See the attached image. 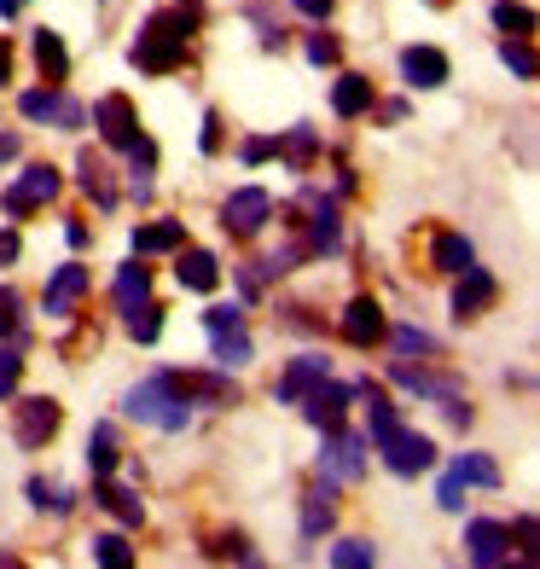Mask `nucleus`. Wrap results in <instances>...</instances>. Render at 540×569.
I'll use <instances>...</instances> for the list:
<instances>
[{
	"instance_id": "nucleus-7",
	"label": "nucleus",
	"mask_w": 540,
	"mask_h": 569,
	"mask_svg": "<svg viewBox=\"0 0 540 569\" xmlns=\"http://www.w3.org/2000/svg\"><path fill=\"white\" fill-rule=\"evenodd\" d=\"M93 122H99V134H106V146H117V151H128L140 140V122H134V106H128L122 93H111V99H99L93 106Z\"/></svg>"
},
{
	"instance_id": "nucleus-43",
	"label": "nucleus",
	"mask_w": 540,
	"mask_h": 569,
	"mask_svg": "<svg viewBox=\"0 0 540 569\" xmlns=\"http://www.w3.org/2000/svg\"><path fill=\"white\" fill-rule=\"evenodd\" d=\"M198 146H203V151H216V146H221V122H216V117H203V134H198Z\"/></svg>"
},
{
	"instance_id": "nucleus-9",
	"label": "nucleus",
	"mask_w": 540,
	"mask_h": 569,
	"mask_svg": "<svg viewBox=\"0 0 540 569\" xmlns=\"http://www.w3.org/2000/svg\"><path fill=\"white\" fill-rule=\"evenodd\" d=\"M466 552H471V563H482V569H494V563H506V552H511V529L506 523H471L466 529Z\"/></svg>"
},
{
	"instance_id": "nucleus-27",
	"label": "nucleus",
	"mask_w": 540,
	"mask_h": 569,
	"mask_svg": "<svg viewBox=\"0 0 540 569\" xmlns=\"http://www.w3.org/2000/svg\"><path fill=\"white\" fill-rule=\"evenodd\" d=\"M180 244V221H158V227H140L134 232V250L140 256H158V250H174Z\"/></svg>"
},
{
	"instance_id": "nucleus-50",
	"label": "nucleus",
	"mask_w": 540,
	"mask_h": 569,
	"mask_svg": "<svg viewBox=\"0 0 540 569\" xmlns=\"http://www.w3.org/2000/svg\"><path fill=\"white\" fill-rule=\"evenodd\" d=\"M7 64H12V59H7V47H0V82H7Z\"/></svg>"
},
{
	"instance_id": "nucleus-10",
	"label": "nucleus",
	"mask_w": 540,
	"mask_h": 569,
	"mask_svg": "<svg viewBox=\"0 0 540 569\" xmlns=\"http://www.w3.org/2000/svg\"><path fill=\"white\" fill-rule=\"evenodd\" d=\"M343 338H349L354 349H372V343L383 338V308H378L372 297H354V302H349V315H343Z\"/></svg>"
},
{
	"instance_id": "nucleus-42",
	"label": "nucleus",
	"mask_w": 540,
	"mask_h": 569,
	"mask_svg": "<svg viewBox=\"0 0 540 569\" xmlns=\"http://www.w3.org/2000/svg\"><path fill=\"white\" fill-rule=\"evenodd\" d=\"M286 151H291V158H314V134H308V128H297V134L286 140Z\"/></svg>"
},
{
	"instance_id": "nucleus-18",
	"label": "nucleus",
	"mask_w": 540,
	"mask_h": 569,
	"mask_svg": "<svg viewBox=\"0 0 540 569\" xmlns=\"http://www.w3.org/2000/svg\"><path fill=\"white\" fill-rule=\"evenodd\" d=\"M390 378L401 383V390H419V396H430V401H442V407H448V401L459 396V383H453V378H430L424 367H396Z\"/></svg>"
},
{
	"instance_id": "nucleus-48",
	"label": "nucleus",
	"mask_w": 540,
	"mask_h": 569,
	"mask_svg": "<svg viewBox=\"0 0 540 569\" xmlns=\"http://www.w3.org/2000/svg\"><path fill=\"white\" fill-rule=\"evenodd\" d=\"M12 158H18V140H12V134H0V163H12Z\"/></svg>"
},
{
	"instance_id": "nucleus-30",
	"label": "nucleus",
	"mask_w": 540,
	"mask_h": 569,
	"mask_svg": "<svg viewBox=\"0 0 540 569\" xmlns=\"http://www.w3.org/2000/svg\"><path fill=\"white\" fill-rule=\"evenodd\" d=\"M93 558L111 563V569H128V563H134V552H128L122 535H99V540H93Z\"/></svg>"
},
{
	"instance_id": "nucleus-36",
	"label": "nucleus",
	"mask_w": 540,
	"mask_h": 569,
	"mask_svg": "<svg viewBox=\"0 0 540 569\" xmlns=\"http://www.w3.org/2000/svg\"><path fill=\"white\" fill-rule=\"evenodd\" d=\"M18 378H23V360H18V349H0V401H7V396L18 390Z\"/></svg>"
},
{
	"instance_id": "nucleus-44",
	"label": "nucleus",
	"mask_w": 540,
	"mask_h": 569,
	"mask_svg": "<svg viewBox=\"0 0 540 569\" xmlns=\"http://www.w3.org/2000/svg\"><path fill=\"white\" fill-rule=\"evenodd\" d=\"M268 151H279V140H250V146H244V163H262Z\"/></svg>"
},
{
	"instance_id": "nucleus-37",
	"label": "nucleus",
	"mask_w": 540,
	"mask_h": 569,
	"mask_svg": "<svg viewBox=\"0 0 540 569\" xmlns=\"http://www.w3.org/2000/svg\"><path fill=\"white\" fill-rule=\"evenodd\" d=\"M30 500H36V506H53V511H70V488H59V482H30Z\"/></svg>"
},
{
	"instance_id": "nucleus-47",
	"label": "nucleus",
	"mask_w": 540,
	"mask_h": 569,
	"mask_svg": "<svg viewBox=\"0 0 540 569\" xmlns=\"http://www.w3.org/2000/svg\"><path fill=\"white\" fill-rule=\"evenodd\" d=\"M518 540H523V552H534V517H518Z\"/></svg>"
},
{
	"instance_id": "nucleus-40",
	"label": "nucleus",
	"mask_w": 540,
	"mask_h": 569,
	"mask_svg": "<svg viewBox=\"0 0 540 569\" xmlns=\"http://www.w3.org/2000/svg\"><path fill=\"white\" fill-rule=\"evenodd\" d=\"M436 500H442V511H459V506H466V482L448 471V482H442V495H436Z\"/></svg>"
},
{
	"instance_id": "nucleus-12",
	"label": "nucleus",
	"mask_w": 540,
	"mask_h": 569,
	"mask_svg": "<svg viewBox=\"0 0 540 569\" xmlns=\"http://www.w3.org/2000/svg\"><path fill=\"white\" fill-rule=\"evenodd\" d=\"M314 383H326V360H320V355H297L291 367H286V378L273 383V396H279V401H302Z\"/></svg>"
},
{
	"instance_id": "nucleus-20",
	"label": "nucleus",
	"mask_w": 540,
	"mask_h": 569,
	"mask_svg": "<svg viewBox=\"0 0 540 569\" xmlns=\"http://www.w3.org/2000/svg\"><path fill=\"white\" fill-rule=\"evenodd\" d=\"M331 111H338V117L372 111V82H367V76H343V82L331 88Z\"/></svg>"
},
{
	"instance_id": "nucleus-3",
	"label": "nucleus",
	"mask_w": 540,
	"mask_h": 569,
	"mask_svg": "<svg viewBox=\"0 0 540 569\" xmlns=\"http://www.w3.org/2000/svg\"><path fill=\"white\" fill-rule=\"evenodd\" d=\"M378 453H383V465H390L396 477H419V471H430V465H436L430 436H419V430H401V425H390V430L378 436Z\"/></svg>"
},
{
	"instance_id": "nucleus-39",
	"label": "nucleus",
	"mask_w": 540,
	"mask_h": 569,
	"mask_svg": "<svg viewBox=\"0 0 540 569\" xmlns=\"http://www.w3.org/2000/svg\"><path fill=\"white\" fill-rule=\"evenodd\" d=\"M18 331V291H0V338Z\"/></svg>"
},
{
	"instance_id": "nucleus-22",
	"label": "nucleus",
	"mask_w": 540,
	"mask_h": 569,
	"mask_svg": "<svg viewBox=\"0 0 540 569\" xmlns=\"http://www.w3.org/2000/svg\"><path fill=\"white\" fill-rule=\"evenodd\" d=\"M146 291H151V268H140V262H128V268L117 273V284H111V297H117L122 315H128V308H140Z\"/></svg>"
},
{
	"instance_id": "nucleus-13",
	"label": "nucleus",
	"mask_w": 540,
	"mask_h": 569,
	"mask_svg": "<svg viewBox=\"0 0 540 569\" xmlns=\"http://www.w3.org/2000/svg\"><path fill=\"white\" fill-rule=\"evenodd\" d=\"M18 111L30 117V122H41V117H59L64 128H82V117H88L82 106H70V99H59L53 88H36V93H23V99H18Z\"/></svg>"
},
{
	"instance_id": "nucleus-16",
	"label": "nucleus",
	"mask_w": 540,
	"mask_h": 569,
	"mask_svg": "<svg viewBox=\"0 0 540 569\" xmlns=\"http://www.w3.org/2000/svg\"><path fill=\"white\" fill-rule=\"evenodd\" d=\"M82 291H88V268H59L53 279H47V315H70L76 302H82Z\"/></svg>"
},
{
	"instance_id": "nucleus-11",
	"label": "nucleus",
	"mask_w": 540,
	"mask_h": 569,
	"mask_svg": "<svg viewBox=\"0 0 540 569\" xmlns=\"http://www.w3.org/2000/svg\"><path fill=\"white\" fill-rule=\"evenodd\" d=\"M308 407V425H320V430H338L343 425V407H349V390H343V383H314V390H308L302 396Z\"/></svg>"
},
{
	"instance_id": "nucleus-46",
	"label": "nucleus",
	"mask_w": 540,
	"mask_h": 569,
	"mask_svg": "<svg viewBox=\"0 0 540 569\" xmlns=\"http://www.w3.org/2000/svg\"><path fill=\"white\" fill-rule=\"evenodd\" d=\"M0 262H18V232H0Z\"/></svg>"
},
{
	"instance_id": "nucleus-45",
	"label": "nucleus",
	"mask_w": 540,
	"mask_h": 569,
	"mask_svg": "<svg viewBox=\"0 0 540 569\" xmlns=\"http://www.w3.org/2000/svg\"><path fill=\"white\" fill-rule=\"evenodd\" d=\"M291 7H297L302 18H326V12H331V0H291Z\"/></svg>"
},
{
	"instance_id": "nucleus-15",
	"label": "nucleus",
	"mask_w": 540,
	"mask_h": 569,
	"mask_svg": "<svg viewBox=\"0 0 540 569\" xmlns=\"http://www.w3.org/2000/svg\"><path fill=\"white\" fill-rule=\"evenodd\" d=\"M494 297H500V284L488 279L482 268H466V279H459V291H453V315L471 320V315H482V308L494 302Z\"/></svg>"
},
{
	"instance_id": "nucleus-35",
	"label": "nucleus",
	"mask_w": 540,
	"mask_h": 569,
	"mask_svg": "<svg viewBox=\"0 0 540 569\" xmlns=\"http://www.w3.org/2000/svg\"><path fill=\"white\" fill-rule=\"evenodd\" d=\"M500 59H506V70H511V76H523V82L534 76V53H529L523 41H506V47H500Z\"/></svg>"
},
{
	"instance_id": "nucleus-24",
	"label": "nucleus",
	"mask_w": 540,
	"mask_h": 569,
	"mask_svg": "<svg viewBox=\"0 0 540 569\" xmlns=\"http://www.w3.org/2000/svg\"><path fill=\"white\" fill-rule=\"evenodd\" d=\"M36 64L53 76V82H64V76H70V53H64V41L53 30H36Z\"/></svg>"
},
{
	"instance_id": "nucleus-25",
	"label": "nucleus",
	"mask_w": 540,
	"mask_h": 569,
	"mask_svg": "<svg viewBox=\"0 0 540 569\" xmlns=\"http://www.w3.org/2000/svg\"><path fill=\"white\" fill-rule=\"evenodd\" d=\"M453 477L459 482H477V488H500V465L482 459V453H459L453 459Z\"/></svg>"
},
{
	"instance_id": "nucleus-14",
	"label": "nucleus",
	"mask_w": 540,
	"mask_h": 569,
	"mask_svg": "<svg viewBox=\"0 0 540 569\" xmlns=\"http://www.w3.org/2000/svg\"><path fill=\"white\" fill-rule=\"evenodd\" d=\"M401 76L413 88H442L448 82V59L436 53V47H407V53H401Z\"/></svg>"
},
{
	"instance_id": "nucleus-8",
	"label": "nucleus",
	"mask_w": 540,
	"mask_h": 569,
	"mask_svg": "<svg viewBox=\"0 0 540 569\" xmlns=\"http://www.w3.org/2000/svg\"><path fill=\"white\" fill-rule=\"evenodd\" d=\"M53 430H59V401L36 396V401H23V407H18V425H12L18 448H41V442H53Z\"/></svg>"
},
{
	"instance_id": "nucleus-1",
	"label": "nucleus",
	"mask_w": 540,
	"mask_h": 569,
	"mask_svg": "<svg viewBox=\"0 0 540 569\" xmlns=\"http://www.w3.org/2000/svg\"><path fill=\"white\" fill-rule=\"evenodd\" d=\"M122 407H128V419H146V425H158V430H187V396H180L169 378L134 383V390L122 396Z\"/></svg>"
},
{
	"instance_id": "nucleus-17",
	"label": "nucleus",
	"mask_w": 540,
	"mask_h": 569,
	"mask_svg": "<svg viewBox=\"0 0 540 569\" xmlns=\"http://www.w3.org/2000/svg\"><path fill=\"white\" fill-rule=\"evenodd\" d=\"M174 279L187 284V291H216V279H221V262H216L210 250H187V256H180V262H174Z\"/></svg>"
},
{
	"instance_id": "nucleus-49",
	"label": "nucleus",
	"mask_w": 540,
	"mask_h": 569,
	"mask_svg": "<svg viewBox=\"0 0 540 569\" xmlns=\"http://www.w3.org/2000/svg\"><path fill=\"white\" fill-rule=\"evenodd\" d=\"M0 18H18V0H0Z\"/></svg>"
},
{
	"instance_id": "nucleus-32",
	"label": "nucleus",
	"mask_w": 540,
	"mask_h": 569,
	"mask_svg": "<svg viewBox=\"0 0 540 569\" xmlns=\"http://www.w3.org/2000/svg\"><path fill=\"white\" fill-rule=\"evenodd\" d=\"M378 552L367 547V540H338V547H331V563H343V569H367Z\"/></svg>"
},
{
	"instance_id": "nucleus-4",
	"label": "nucleus",
	"mask_w": 540,
	"mask_h": 569,
	"mask_svg": "<svg viewBox=\"0 0 540 569\" xmlns=\"http://www.w3.org/2000/svg\"><path fill=\"white\" fill-rule=\"evenodd\" d=\"M320 471L326 482H360V471H367V436H354V430H331V442L320 453Z\"/></svg>"
},
{
	"instance_id": "nucleus-33",
	"label": "nucleus",
	"mask_w": 540,
	"mask_h": 569,
	"mask_svg": "<svg viewBox=\"0 0 540 569\" xmlns=\"http://www.w3.org/2000/svg\"><path fill=\"white\" fill-rule=\"evenodd\" d=\"M396 355H436V338L419 326H396Z\"/></svg>"
},
{
	"instance_id": "nucleus-26",
	"label": "nucleus",
	"mask_w": 540,
	"mask_h": 569,
	"mask_svg": "<svg viewBox=\"0 0 540 569\" xmlns=\"http://www.w3.org/2000/svg\"><path fill=\"white\" fill-rule=\"evenodd\" d=\"M244 360H250V338H244V331L239 326L233 331H216V367L233 372V367H244Z\"/></svg>"
},
{
	"instance_id": "nucleus-2",
	"label": "nucleus",
	"mask_w": 540,
	"mask_h": 569,
	"mask_svg": "<svg viewBox=\"0 0 540 569\" xmlns=\"http://www.w3.org/2000/svg\"><path fill=\"white\" fill-rule=\"evenodd\" d=\"M180 59H187V18H180V12H158V18L146 23L140 47H134V64L151 70V76H163Z\"/></svg>"
},
{
	"instance_id": "nucleus-29",
	"label": "nucleus",
	"mask_w": 540,
	"mask_h": 569,
	"mask_svg": "<svg viewBox=\"0 0 540 569\" xmlns=\"http://www.w3.org/2000/svg\"><path fill=\"white\" fill-rule=\"evenodd\" d=\"M128 331H134L140 343H158V331H163V308H151V302L128 308Z\"/></svg>"
},
{
	"instance_id": "nucleus-21",
	"label": "nucleus",
	"mask_w": 540,
	"mask_h": 569,
	"mask_svg": "<svg viewBox=\"0 0 540 569\" xmlns=\"http://www.w3.org/2000/svg\"><path fill=\"white\" fill-rule=\"evenodd\" d=\"M331 517H338V506H331V482H326L302 500V540H320L331 529Z\"/></svg>"
},
{
	"instance_id": "nucleus-28",
	"label": "nucleus",
	"mask_w": 540,
	"mask_h": 569,
	"mask_svg": "<svg viewBox=\"0 0 540 569\" xmlns=\"http://www.w3.org/2000/svg\"><path fill=\"white\" fill-rule=\"evenodd\" d=\"M99 506H111L122 523H140V517H146V506H140L134 488H99Z\"/></svg>"
},
{
	"instance_id": "nucleus-38",
	"label": "nucleus",
	"mask_w": 540,
	"mask_h": 569,
	"mask_svg": "<svg viewBox=\"0 0 540 569\" xmlns=\"http://www.w3.org/2000/svg\"><path fill=\"white\" fill-rule=\"evenodd\" d=\"M244 315H239V302H221V308H210V315H203V326L210 331H233Z\"/></svg>"
},
{
	"instance_id": "nucleus-5",
	"label": "nucleus",
	"mask_w": 540,
	"mask_h": 569,
	"mask_svg": "<svg viewBox=\"0 0 540 569\" xmlns=\"http://www.w3.org/2000/svg\"><path fill=\"white\" fill-rule=\"evenodd\" d=\"M268 216H273V198H268L262 187H244V192H233V198L221 203V227H227V232H239V239L262 232Z\"/></svg>"
},
{
	"instance_id": "nucleus-34",
	"label": "nucleus",
	"mask_w": 540,
	"mask_h": 569,
	"mask_svg": "<svg viewBox=\"0 0 540 569\" xmlns=\"http://www.w3.org/2000/svg\"><path fill=\"white\" fill-rule=\"evenodd\" d=\"M494 23H500V30L529 36V30H534V12H529V7H511V0H500V7H494Z\"/></svg>"
},
{
	"instance_id": "nucleus-41",
	"label": "nucleus",
	"mask_w": 540,
	"mask_h": 569,
	"mask_svg": "<svg viewBox=\"0 0 540 569\" xmlns=\"http://www.w3.org/2000/svg\"><path fill=\"white\" fill-rule=\"evenodd\" d=\"M308 59H314V64H331V59H338V41H331V36H314V41H308Z\"/></svg>"
},
{
	"instance_id": "nucleus-31",
	"label": "nucleus",
	"mask_w": 540,
	"mask_h": 569,
	"mask_svg": "<svg viewBox=\"0 0 540 569\" xmlns=\"http://www.w3.org/2000/svg\"><path fill=\"white\" fill-rule=\"evenodd\" d=\"M338 239H343V232H338V210L326 203V210L314 216V232H308V244H314V250H338Z\"/></svg>"
},
{
	"instance_id": "nucleus-23",
	"label": "nucleus",
	"mask_w": 540,
	"mask_h": 569,
	"mask_svg": "<svg viewBox=\"0 0 540 569\" xmlns=\"http://www.w3.org/2000/svg\"><path fill=\"white\" fill-rule=\"evenodd\" d=\"M88 465H93L99 482L117 471V430H111V425H93V436H88Z\"/></svg>"
},
{
	"instance_id": "nucleus-6",
	"label": "nucleus",
	"mask_w": 540,
	"mask_h": 569,
	"mask_svg": "<svg viewBox=\"0 0 540 569\" xmlns=\"http://www.w3.org/2000/svg\"><path fill=\"white\" fill-rule=\"evenodd\" d=\"M59 192V174L47 169V163H36V169H23V180L18 187H7V198H0V210L7 216H30V210H41L47 198Z\"/></svg>"
},
{
	"instance_id": "nucleus-19",
	"label": "nucleus",
	"mask_w": 540,
	"mask_h": 569,
	"mask_svg": "<svg viewBox=\"0 0 540 569\" xmlns=\"http://www.w3.org/2000/svg\"><path fill=\"white\" fill-rule=\"evenodd\" d=\"M430 262L442 273H466V268H477V250H471V239H459V232H442V239L430 244Z\"/></svg>"
}]
</instances>
